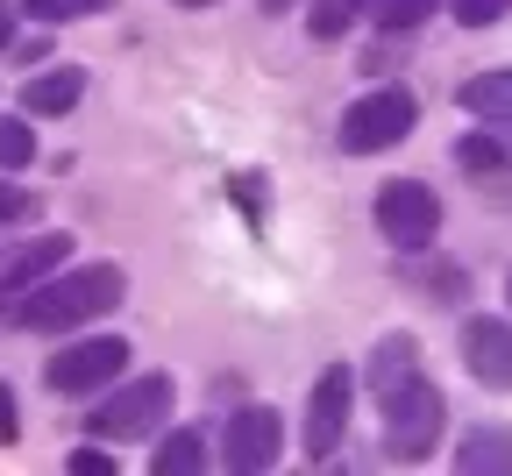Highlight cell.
<instances>
[{
	"label": "cell",
	"instance_id": "9a60e30c",
	"mask_svg": "<svg viewBox=\"0 0 512 476\" xmlns=\"http://www.w3.org/2000/svg\"><path fill=\"white\" fill-rule=\"evenodd\" d=\"M463 114L512 121V72H477V79H463Z\"/></svg>",
	"mask_w": 512,
	"mask_h": 476
},
{
	"label": "cell",
	"instance_id": "2e32d148",
	"mask_svg": "<svg viewBox=\"0 0 512 476\" xmlns=\"http://www.w3.org/2000/svg\"><path fill=\"white\" fill-rule=\"evenodd\" d=\"M150 469H157V476H192V469H207V441L192 434V427H178V434H164V441H157Z\"/></svg>",
	"mask_w": 512,
	"mask_h": 476
},
{
	"label": "cell",
	"instance_id": "8992f818",
	"mask_svg": "<svg viewBox=\"0 0 512 476\" xmlns=\"http://www.w3.org/2000/svg\"><path fill=\"white\" fill-rule=\"evenodd\" d=\"M377 228L392 249H427L441 235V199L420 185V178H392L377 192Z\"/></svg>",
	"mask_w": 512,
	"mask_h": 476
},
{
	"label": "cell",
	"instance_id": "4fadbf2b",
	"mask_svg": "<svg viewBox=\"0 0 512 476\" xmlns=\"http://www.w3.org/2000/svg\"><path fill=\"white\" fill-rule=\"evenodd\" d=\"M406 377H420V349H413V334H384V342L370 349V391H399Z\"/></svg>",
	"mask_w": 512,
	"mask_h": 476
},
{
	"label": "cell",
	"instance_id": "44dd1931",
	"mask_svg": "<svg viewBox=\"0 0 512 476\" xmlns=\"http://www.w3.org/2000/svg\"><path fill=\"white\" fill-rule=\"evenodd\" d=\"M107 469H114L107 448H79V455H72V476H107Z\"/></svg>",
	"mask_w": 512,
	"mask_h": 476
},
{
	"label": "cell",
	"instance_id": "277c9868",
	"mask_svg": "<svg viewBox=\"0 0 512 476\" xmlns=\"http://www.w3.org/2000/svg\"><path fill=\"white\" fill-rule=\"evenodd\" d=\"M171 420V377H136V384H121L100 413H93V434L100 441H143V434H164Z\"/></svg>",
	"mask_w": 512,
	"mask_h": 476
},
{
	"label": "cell",
	"instance_id": "e0dca14e",
	"mask_svg": "<svg viewBox=\"0 0 512 476\" xmlns=\"http://www.w3.org/2000/svg\"><path fill=\"white\" fill-rule=\"evenodd\" d=\"M36 157V135H29V114H0V171H22Z\"/></svg>",
	"mask_w": 512,
	"mask_h": 476
},
{
	"label": "cell",
	"instance_id": "52a82bcc",
	"mask_svg": "<svg viewBox=\"0 0 512 476\" xmlns=\"http://www.w3.org/2000/svg\"><path fill=\"white\" fill-rule=\"evenodd\" d=\"M349 398H356V370L335 363V370H320L313 391H306V455L313 462H328L349 434Z\"/></svg>",
	"mask_w": 512,
	"mask_h": 476
},
{
	"label": "cell",
	"instance_id": "ba28073f",
	"mask_svg": "<svg viewBox=\"0 0 512 476\" xmlns=\"http://www.w3.org/2000/svg\"><path fill=\"white\" fill-rule=\"evenodd\" d=\"M278 455H285V420L271 413V405H242V413L228 420V434H221V462L235 476H256V469H271Z\"/></svg>",
	"mask_w": 512,
	"mask_h": 476
},
{
	"label": "cell",
	"instance_id": "7a4b0ae2",
	"mask_svg": "<svg viewBox=\"0 0 512 476\" xmlns=\"http://www.w3.org/2000/svg\"><path fill=\"white\" fill-rule=\"evenodd\" d=\"M384 455H399V462H420L434 441H441V420H448V405L427 377H406L399 391H384Z\"/></svg>",
	"mask_w": 512,
	"mask_h": 476
},
{
	"label": "cell",
	"instance_id": "cb8c5ba5",
	"mask_svg": "<svg viewBox=\"0 0 512 476\" xmlns=\"http://www.w3.org/2000/svg\"><path fill=\"white\" fill-rule=\"evenodd\" d=\"M463 164H470V171H477V164L491 171V164H498V150H491V143H470V150H463Z\"/></svg>",
	"mask_w": 512,
	"mask_h": 476
},
{
	"label": "cell",
	"instance_id": "5b68a950",
	"mask_svg": "<svg viewBox=\"0 0 512 476\" xmlns=\"http://www.w3.org/2000/svg\"><path fill=\"white\" fill-rule=\"evenodd\" d=\"M121 370H128V342H121V334H86V342L57 349V356L43 363V384H50V391H64V398H79V391L114 384Z\"/></svg>",
	"mask_w": 512,
	"mask_h": 476
},
{
	"label": "cell",
	"instance_id": "7402d4cb",
	"mask_svg": "<svg viewBox=\"0 0 512 476\" xmlns=\"http://www.w3.org/2000/svg\"><path fill=\"white\" fill-rule=\"evenodd\" d=\"M29 214V192H15V185H0V228H8V221H22Z\"/></svg>",
	"mask_w": 512,
	"mask_h": 476
},
{
	"label": "cell",
	"instance_id": "d4e9b609",
	"mask_svg": "<svg viewBox=\"0 0 512 476\" xmlns=\"http://www.w3.org/2000/svg\"><path fill=\"white\" fill-rule=\"evenodd\" d=\"M15 43V0H0V50Z\"/></svg>",
	"mask_w": 512,
	"mask_h": 476
},
{
	"label": "cell",
	"instance_id": "7c38bea8",
	"mask_svg": "<svg viewBox=\"0 0 512 476\" xmlns=\"http://www.w3.org/2000/svg\"><path fill=\"white\" fill-rule=\"evenodd\" d=\"M456 476H512V434L505 427H477L456 448Z\"/></svg>",
	"mask_w": 512,
	"mask_h": 476
},
{
	"label": "cell",
	"instance_id": "484cf974",
	"mask_svg": "<svg viewBox=\"0 0 512 476\" xmlns=\"http://www.w3.org/2000/svg\"><path fill=\"white\" fill-rule=\"evenodd\" d=\"M185 8H214V0H185Z\"/></svg>",
	"mask_w": 512,
	"mask_h": 476
},
{
	"label": "cell",
	"instance_id": "ac0fdd59",
	"mask_svg": "<svg viewBox=\"0 0 512 476\" xmlns=\"http://www.w3.org/2000/svg\"><path fill=\"white\" fill-rule=\"evenodd\" d=\"M114 0H29L36 22H86V15H107Z\"/></svg>",
	"mask_w": 512,
	"mask_h": 476
},
{
	"label": "cell",
	"instance_id": "603a6c76",
	"mask_svg": "<svg viewBox=\"0 0 512 476\" xmlns=\"http://www.w3.org/2000/svg\"><path fill=\"white\" fill-rule=\"evenodd\" d=\"M15 434H22V427H15V391L0 384V441H15Z\"/></svg>",
	"mask_w": 512,
	"mask_h": 476
},
{
	"label": "cell",
	"instance_id": "30bf717a",
	"mask_svg": "<svg viewBox=\"0 0 512 476\" xmlns=\"http://www.w3.org/2000/svg\"><path fill=\"white\" fill-rule=\"evenodd\" d=\"M86 100V72H79V64H50V72H36L29 86H22V114H72Z\"/></svg>",
	"mask_w": 512,
	"mask_h": 476
},
{
	"label": "cell",
	"instance_id": "ffe728a7",
	"mask_svg": "<svg viewBox=\"0 0 512 476\" xmlns=\"http://www.w3.org/2000/svg\"><path fill=\"white\" fill-rule=\"evenodd\" d=\"M512 8V0H448V15H456L463 29H484V22H498Z\"/></svg>",
	"mask_w": 512,
	"mask_h": 476
},
{
	"label": "cell",
	"instance_id": "3957f363",
	"mask_svg": "<svg viewBox=\"0 0 512 476\" xmlns=\"http://www.w3.org/2000/svg\"><path fill=\"white\" fill-rule=\"evenodd\" d=\"M413 121H420V107H413L406 86H377V93H363V100L342 114V150H349V157L399 150L406 135H413Z\"/></svg>",
	"mask_w": 512,
	"mask_h": 476
},
{
	"label": "cell",
	"instance_id": "4316f807",
	"mask_svg": "<svg viewBox=\"0 0 512 476\" xmlns=\"http://www.w3.org/2000/svg\"><path fill=\"white\" fill-rule=\"evenodd\" d=\"M505 299H512V278H505Z\"/></svg>",
	"mask_w": 512,
	"mask_h": 476
},
{
	"label": "cell",
	"instance_id": "5bb4252c",
	"mask_svg": "<svg viewBox=\"0 0 512 476\" xmlns=\"http://www.w3.org/2000/svg\"><path fill=\"white\" fill-rule=\"evenodd\" d=\"M370 8H377V0H313V8H306V29H313V43H335V36H349L356 22H370Z\"/></svg>",
	"mask_w": 512,
	"mask_h": 476
},
{
	"label": "cell",
	"instance_id": "9c48e42d",
	"mask_svg": "<svg viewBox=\"0 0 512 476\" xmlns=\"http://www.w3.org/2000/svg\"><path fill=\"white\" fill-rule=\"evenodd\" d=\"M463 363L484 391H512V327L505 320H470L463 327Z\"/></svg>",
	"mask_w": 512,
	"mask_h": 476
},
{
	"label": "cell",
	"instance_id": "d6986e66",
	"mask_svg": "<svg viewBox=\"0 0 512 476\" xmlns=\"http://www.w3.org/2000/svg\"><path fill=\"white\" fill-rule=\"evenodd\" d=\"M434 8H441V0H377L384 29H420V22H427Z\"/></svg>",
	"mask_w": 512,
	"mask_h": 476
},
{
	"label": "cell",
	"instance_id": "6da1fadb",
	"mask_svg": "<svg viewBox=\"0 0 512 476\" xmlns=\"http://www.w3.org/2000/svg\"><path fill=\"white\" fill-rule=\"evenodd\" d=\"M121 299H128V278H121V270H114V263H86V270H64V278H50V285L15 292L8 320L29 327V334H64V327H86V320L114 313Z\"/></svg>",
	"mask_w": 512,
	"mask_h": 476
},
{
	"label": "cell",
	"instance_id": "8fae6325",
	"mask_svg": "<svg viewBox=\"0 0 512 476\" xmlns=\"http://www.w3.org/2000/svg\"><path fill=\"white\" fill-rule=\"evenodd\" d=\"M64 256H72V235H36V242L8 263V270H0V292H29V285H43Z\"/></svg>",
	"mask_w": 512,
	"mask_h": 476
}]
</instances>
